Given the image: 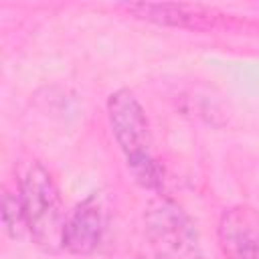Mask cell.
Returning a JSON list of instances; mask_svg holds the SVG:
<instances>
[{
	"instance_id": "1",
	"label": "cell",
	"mask_w": 259,
	"mask_h": 259,
	"mask_svg": "<svg viewBox=\"0 0 259 259\" xmlns=\"http://www.w3.org/2000/svg\"><path fill=\"white\" fill-rule=\"evenodd\" d=\"M107 121L136 182L144 188H162V166L152 152V130L144 105L130 89H117L107 97Z\"/></svg>"
},
{
	"instance_id": "2",
	"label": "cell",
	"mask_w": 259,
	"mask_h": 259,
	"mask_svg": "<svg viewBox=\"0 0 259 259\" xmlns=\"http://www.w3.org/2000/svg\"><path fill=\"white\" fill-rule=\"evenodd\" d=\"M18 190L26 229L32 241L47 253L61 251L67 214L53 174L40 162H30L24 176L20 178Z\"/></svg>"
},
{
	"instance_id": "3",
	"label": "cell",
	"mask_w": 259,
	"mask_h": 259,
	"mask_svg": "<svg viewBox=\"0 0 259 259\" xmlns=\"http://www.w3.org/2000/svg\"><path fill=\"white\" fill-rule=\"evenodd\" d=\"M144 225L156 259H202L198 229L174 198L160 194L150 200Z\"/></svg>"
},
{
	"instance_id": "4",
	"label": "cell",
	"mask_w": 259,
	"mask_h": 259,
	"mask_svg": "<svg viewBox=\"0 0 259 259\" xmlns=\"http://www.w3.org/2000/svg\"><path fill=\"white\" fill-rule=\"evenodd\" d=\"M123 8L146 22L170 28H186V30H237L241 22L231 14H225L212 6L204 4H186V2H132L123 4Z\"/></svg>"
},
{
	"instance_id": "5",
	"label": "cell",
	"mask_w": 259,
	"mask_h": 259,
	"mask_svg": "<svg viewBox=\"0 0 259 259\" xmlns=\"http://www.w3.org/2000/svg\"><path fill=\"white\" fill-rule=\"evenodd\" d=\"M217 241L225 259H259V210L249 204L225 208L219 219Z\"/></svg>"
},
{
	"instance_id": "6",
	"label": "cell",
	"mask_w": 259,
	"mask_h": 259,
	"mask_svg": "<svg viewBox=\"0 0 259 259\" xmlns=\"http://www.w3.org/2000/svg\"><path fill=\"white\" fill-rule=\"evenodd\" d=\"M103 206L97 194L83 198L69 214L63 229V249L71 255H91L103 237Z\"/></svg>"
},
{
	"instance_id": "7",
	"label": "cell",
	"mask_w": 259,
	"mask_h": 259,
	"mask_svg": "<svg viewBox=\"0 0 259 259\" xmlns=\"http://www.w3.org/2000/svg\"><path fill=\"white\" fill-rule=\"evenodd\" d=\"M2 225H4V231L12 239H20L24 233H28L20 190H16V192L4 190V194H2Z\"/></svg>"
}]
</instances>
